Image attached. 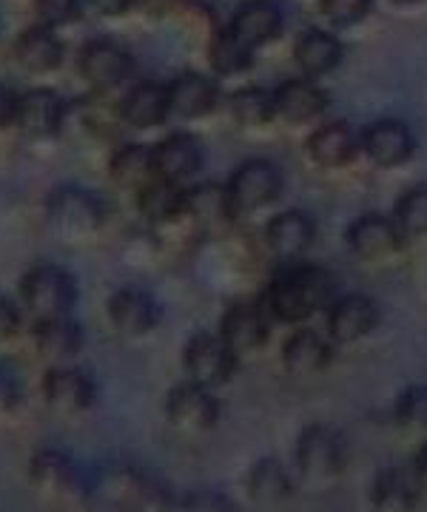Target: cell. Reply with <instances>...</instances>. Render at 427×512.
I'll list each match as a JSON object with an SVG mask.
<instances>
[{
  "mask_svg": "<svg viewBox=\"0 0 427 512\" xmlns=\"http://www.w3.org/2000/svg\"><path fill=\"white\" fill-rule=\"evenodd\" d=\"M331 302H334V276L311 262H294L271 279V285L265 288L262 308L274 322L302 325Z\"/></svg>",
  "mask_w": 427,
  "mask_h": 512,
  "instance_id": "cell-1",
  "label": "cell"
},
{
  "mask_svg": "<svg viewBox=\"0 0 427 512\" xmlns=\"http://www.w3.org/2000/svg\"><path fill=\"white\" fill-rule=\"evenodd\" d=\"M46 225L57 239L69 245H83L103 234L109 222V208L100 194L86 185H57L46 197Z\"/></svg>",
  "mask_w": 427,
  "mask_h": 512,
  "instance_id": "cell-2",
  "label": "cell"
},
{
  "mask_svg": "<svg viewBox=\"0 0 427 512\" xmlns=\"http://www.w3.org/2000/svg\"><path fill=\"white\" fill-rule=\"evenodd\" d=\"M29 487L38 498L55 504V507H77L89 504L94 495V481L75 458L55 447H43L26 464Z\"/></svg>",
  "mask_w": 427,
  "mask_h": 512,
  "instance_id": "cell-3",
  "label": "cell"
},
{
  "mask_svg": "<svg viewBox=\"0 0 427 512\" xmlns=\"http://www.w3.org/2000/svg\"><path fill=\"white\" fill-rule=\"evenodd\" d=\"M18 299L23 313L32 322H46V319H63L75 313L80 288L72 271L55 262H40L32 265L18 282Z\"/></svg>",
  "mask_w": 427,
  "mask_h": 512,
  "instance_id": "cell-4",
  "label": "cell"
},
{
  "mask_svg": "<svg viewBox=\"0 0 427 512\" xmlns=\"http://www.w3.org/2000/svg\"><path fill=\"white\" fill-rule=\"evenodd\" d=\"M299 476L311 484L336 481L351 464V444L334 424H308L294 447Z\"/></svg>",
  "mask_w": 427,
  "mask_h": 512,
  "instance_id": "cell-5",
  "label": "cell"
},
{
  "mask_svg": "<svg viewBox=\"0 0 427 512\" xmlns=\"http://www.w3.org/2000/svg\"><path fill=\"white\" fill-rule=\"evenodd\" d=\"M77 74L97 94H109L129 86L134 74V55L114 37H89L77 49Z\"/></svg>",
  "mask_w": 427,
  "mask_h": 512,
  "instance_id": "cell-6",
  "label": "cell"
},
{
  "mask_svg": "<svg viewBox=\"0 0 427 512\" xmlns=\"http://www.w3.org/2000/svg\"><path fill=\"white\" fill-rule=\"evenodd\" d=\"M40 399L46 404V410L60 419H83L97 407L100 390H97L92 373H86L75 362V365L49 367L43 373Z\"/></svg>",
  "mask_w": 427,
  "mask_h": 512,
  "instance_id": "cell-7",
  "label": "cell"
},
{
  "mask_svg": "<svg viewBox=\"0 0 427 512\" xmlns=\"http://www.w3.org/2000/svg\"><path fill=\"white\" fill-rule=\"evenodd\" d=\"M180 365H183L186 379L217 390V387H223V384L234 379L237 365H240V356L225 345V339L220 333L197 330V333L188 336L186 345H183Z\"/></svg>",
  "mask_w": 427,
  "mask_h": 512,
  "instance_id": "cell-8",
  "label": "cell"
},
{
  "mask_svg": "<svg viewBox=\"0 0 427 512\" xmlns=\"http://www.w3.org/2000/svg\"><path fill=\"white\" fill-rule=\"evenodd\" d=\"M285 188V177L271 160H245L234 168L231 180L225 183L228 205L234 220L257 214L265 205L279 200Z\"/></svg>",
  "mask_w": 427,
  "mask_h": 512,
  "instance_id": "cell-9",
  "label": "cell"
},
{
  "mask_svg": "<svg viewBox=\"0 0 427 512\" xmlns=\"http://www.w3.org/2000/svg\"><path fill=\"white\" fill-rule=\"evenodd\" d=\"M163 416L168 427L183 436H203L220 424V399L211 387L183 379L174 384L163 399Z\"/></svg>",
  "mask_w": 427,
  "mask_h": 512,
  "instance_id": "cell-10",
  "label": "cell"
},
{
  "mask_svg": "<svg viewBox=\"0 0 427 512\" xmlns=\"http://www.w3.org/2000/svg\"><path fill=\"white\" fill-rule=\"evenodd\" d=\"M106 319L109 328L123 339H146L163 322V305L160 299L140 285H123L109 296L106 302Z\"/></svg>",
  "mask_w": 427,
  "mask_h": 512,
  "instance_id": "cell-11",
  "label": "cell"
},
{
  "mask_svg": "<svg viewBox=\"0 0 427 512\" xmlns=\"http://www.w3.org/2000/svg\"><path fill=\"white\" fill-rule=\"evenodd\" d=\"M69 123V103L55 89H29L18 97L15 128L32 143H52Z\"/></svg>",
  "mask_w": 427,
  "mask_h": 512,
  "instance_id": "cell-12",
  "label": "cell"
},
{
  "mask_svg": "<svg viewBox=\"0 0 427 512\" xmlns=\"http://www.w3.org/2000/svg\"><path fill=\"white\" fill-rule=\"evenodd\" d=\"M117 120L131 131H157L171 120L168 83L137 80L129 83L117 100Z\"/></svg>",
  "mask_w": 427,
  "mask_h": 512,
  "instance_id": "cell-13",
  "label": "cell"
},
{
  "mask_svg": "<svg viewBox=\"0 0 427 512\" xmlns=\"http://www.w3.org/2000/svg\"><path fill=\"white\" fill-rule=\"evenodd\" d=\"M151 148H154V171H157V177H163L168 183L188 188L203 174L205 148L194 134L174 131Z\"/></svg>",
  "mask_w": 427,
  "mask_h": 512,
  "instance_id": "cell-14",
  "label": "cell"
},
{
  "mask_svg": "<svg viewBox=\"0 0 427 512\" xmlns=\"http://www.w3.org/2000/svg\"><path fill=\"white\" fill-rule=\"evenodd\" d=\"M425 498V487L416 476L413 464H390L382 467L368 484V507L371 512H416Z\"/></svg>",
  "mask_w": 427,
  "mask_h": 512,
  "instance_id": "cell-15",
  "label": "cell"
},
{
  "mask_svg": "<svg viewBox=\"0 0 427 512\" xmlns=\"http://www.w3.org/2000/svg\"><path fill=\"white\" fill-rule=\"evenodd\" d=\"M416 137L408 123L396 117H382L359 131V154H365L379 168H399L413 157Z\"/></svg>",
  "mask_w": 427,
  "mask_h": 512,
  "instance_id": "cell-16",
  "label": "cell"
},
{
  "mask_svg": "<svg viewBox=\"0 0 427 512\" xmlns=\"http://www.w3.org/2000/svg\"><path fill=\"white\" fill-rule=\"evenodd\" d=\"M168 100H171V117L197 123V120L211 117L223 106V92L214 77L200 72H183L168 83Z\"/></svg>",
  "mask_w": 427,
  "mask_h": 512,
  "instance_id": "cell-17",
  "label": "cell"
},
{
  "mask_svg": "<svg viewBox=\"0 0 427 512\" xmlns=\"http://www.w3.org/2000/svg\"><path fill=\"white\" fill-rule=\"evenodd\" d=\"M271 103H274V120L285 126H308L325 114L331 100L322 86H316V80L294 77L271 92Z\"/></svg>",
  "mask_w": 427,
  "mask_h": 512,
  "instance_id": "cell-18",
  "label": "cell"
},
{
  "mask_svg": "<svg viewBox=\"0 0 427 512\" xmlns=\"http://www.w3.org/2000/svg\"><path fill=\"white\" fill-rule=\"evenodd\" d=\"M32 345L49 367L75 365L86 350V330L75 316L32 322Z\"/></svg>",
  "mask_w": 427,
  "mask_h": 512,
  "instance_id": "cell-19",
  "label": "cell"
},
{
  "mask_svg": "<svg viewBox=\"0 0 427 512\" xmlns=\"http://www.w3.org/2000/svg\"><path fill=\"white\" fill-rule=\"evenodd\" d=\"M345 242L359 259H388L399 254L405 248L408 237L402 234V228L396 225L393 217L385 214H365L359 220L351 222V228L345 231Z\"/></svg>",
  "mask_w": 427,
  "mask_h": 512,
  "instance_id": "cell-20",
  "label": "cell"
},
{
  "mask_svg": "<svg viewBox=\"0 0 427 512\" xmlns=\"http://www.w3.org/2000/svg\"><path fill=\"white\" fill-rule=\"evenodd\" d=\"M220 336L225 339V345L234 350L237 356H251L268 345V336H271V316L262 305L254 302H240V305H231L225 311L223 322H220Z\"/></svg>",
  "mask_w": 427,
  "mask_h": 512,
  "instance_id": "cell-21",
  "label": "cell"
},
{
  "mask_svg": "<svg viewBox=\"0 0 427 512\" xmlns=\"http://www.w3.org/2000/svg\"><path fill=\"white\" fill-rule=\"evenodd\" d=\"M379 325V308L365 293H348L331 302L328 308V333L336 345H351L371 336Z\"/></svg>",
  "mask_w": 427,
  "mask_h": 512,
  "instance_id": "cell-22",
  "label": "cell"
},
{
  "mask_svg": "<svg viewBox=\"0 0 427 512\" xmlns=\"http://www.w3.org/2000/svg\"><path fill=\"white\" fill-rule=\"evenodd\" d=\"M12 57L26 74L46 77V74H55L63 66L66 46H63V40L55 29L35 23V26L20 32L15 46H12Z\"/></svg>",
  "mask_w": 427,
  "mask_h": 512,
  "instance_id": "cell-23",
  "label": "cell"
},
{
  "mask_svg": "<svg viewBox=\"0 0 427 512\" xmlns=\"http://www.w3.org/2000/svg\"><path fill=\"white\" fill-rule=\"evenodd\" d=\"M228 29L245 40L254 52L274 43L285 29V12L277 0H242L228 20Z\"/></svg>",
  "mask_w": 427,
  "mask_h": 512,
  "instance_id": "cell-24",
  "label": "cell"
},
{
  "mask_svg": "<svg viewBox=\"0 0 427 512\" xmlns=\"http://www.w3.org/2000/svg\"><path fill=\"white\" fill-rule=\"evenodd\" d=\"M242 490L248 495V501L257 504V507H279V504L294 498L297 481L279 458L265 456L248 467Z\"/></svg>",
  "mask_w": 427,
  "mask_h": 512,
  "instance_id": "cell-25",
  "label": "cell"
},
{
  "mask_svg": "<svg viewBox=\"0 0 427 512\" xmlns=\"http://www.w3.org/2000/svg\"><path fill=\"white\" fill-rule=\"evenodd\" d=\"M134 205L140 220H146L154 228H171L183 225L186 220V188L154 177L140 191H134Z\"/></svg>",
  "mask_w": 427,
  "mask_h": 512,
  "instance_id": "cell-26",
  "label": "cell"
},
{
  "mask_svg": "<svg viewBox=\"0 0 427 512\" xmlns=\"http://www.w3.org/2000/svg\"><path fill=\"white\" fill-rule=\"evenodd\" d=\"M334 362V342L311 328L294 330L282 345V365L291 376H319Z\"/></svg>",
  "mask_w": 427,
  "mask_h": 512,
  "instance_id": "cell-27",
  "label": "cell"
},
{
  "mask_svg": "<svg viewBox=\"0 0 427 512\" xmlns=\"http://www.w3.org/2000/svg\"><path fill=\"white\" fill-rule=\"evenodd\" d=\"M305 148L319 168H345L359 154V131L345 120H331L311 131Z\"/></svg>",
  "mask_w": 427,
  "mask_h": 512,
  "instance_id": "cell-28",
  "label": "cell"
},
{
  "mask_svg": "<svg viewBox=\"0 0 427 512\" xmlns=\"http://www.w3.org/2000/svg\"><path fill=\"white\" fill-rule=\"evenodd\" d=\"M314 239L316 222L311 220V214H305L299 208L279 211L265 225V242L282 259H297V256H302L314 245Z\"/></svg>",
  "mask_w": 427,
  "mask_h": 512,
  "instance_id": "cell-29",
  "label": "cell"
},
{
  "mask_svg": "<svg viewBox=\"0 0 427 512\" xmlns=\"http://www.w3.org/2000/svg\"><path fill=\"white\" fill-rule=\"evenodd\" d=\"M342 55H345V49H342L339 37L325 29H316V26L299 32L294 40V60L299 63L302 74L311 80H319V77L334 72L342 63Z\"/></svg>",
  "mask_w": 427,
  "mask_h": 512,
  "instance_id": "cell-30",
  "label": "cell"
},
{
  "mask_svg": "<svg viewBox=\"0 0 427 512\" xmlns=\"http://www.w3.org/2000/svg\"><path fill=\"white\" fill-rule=\"evenodd\" d=\"M186 220L194 228H225L231 225L234 214L228 205L225 185L194 183L186 188Z\"/></svg>",
  "mask_w": 427,
  "mask_h": 512,
  "instance_id": "cell-31",
  "label": "cell"
},
{
  "mask_svg": "<svg viewBox=\"0 0 427 512\" xmlns=\"http://www.w3.org/2000/svg\"><path fill=\"white\" fill-rule=\"evenodd\" d=\"M109 177L123 191H140L157 177L154 171V148L143 143H126L109 157Z\"/></svg>",
  "mask_w": 427,
  "mask_h": 512,
  "instance_id": "cell-32",
  "label": "cell"
},
{
  "mask_svg": "<svg viewBox=\"0 0 427 512\" xmlns=\"http://www.w3.org/2000/svg\"><path fill=\"white\" fill-rule=\"evenodd\" d=\"M254 57L257 52L234 35L225 23L223 29H217L211 43H208V63L217 77H237V74H245L251 66H254Z\"/></svg>",
  "mask_w": 427,
  "mask_h": 512,
  "instance_id": "cell-33",
  "label": "cell"
},
{
  "mask_svg": "<svg viewBox=\"0 0 427 512\" xmlns=\"http://www.w3.org/2000/svg\"><path fill=\"white\" fill-rule=\"evenodd\" d=\"M225 109L231 114V120L242 128H260L268 126L274 120L271 92H262L260 86L237 89V92L225 100Z\"/></svg>",
  "mask_w": 427,
  "mask_h": 512,
  "instance_id": "cell-34",
  "label": "cell"
},
{
  "mask_svg": "<svg viewBox=\"0 0 427 512\" xmlns=\"http://www.w3.org/2000/svg\"><path fill=\"white\" fill-rule=\"evenodd\" d=\"M393 220L408 239L427 237V185L410 188L399 197L396 208H393Z\"/></svg>",
  "mask_w": 427,
  "mask_h": 512,
  "instance_id": "cell-35",
  "label": "cell"
},
{
  "mask_svg": "<svg viewBox=\"0 0 427 512\" xmlns=\"http://www.w3.org/2000/svg\"><path fill=\"white\" fill-rule=\"evenodd\" d=\"M393 416L410 433H425L427 436V384L405 387L393 404Z\"/></svg>",
  "mask_w": 427,
  "mask_h": 512,
  "instance_id": "cell-36",
  "label": "cell"
},
{
  "mask_svg": "<svg viewBox=\"0 0 427 512\" xmlns=\"http://www.w3.org/2000/svg\"><path fill=\"white\" fill-rule=\"evenodd\" d=\"M86 9L83 0H35L32 3V12H35V23L40 26H49V29H63V26H72L75 20H80Z\"/></svg>",
  "mask_w": 427,
  "mask_h": 512,
  "instance_id": "cell-37",
  "label": "cell"
},
{
  "mask_svg": "<svg viewBox=\"0 0 427 512\" xmlns=\"http://www.w3.org/2000/svg\"><path fill=\"white\" fill-rule=\"evenodd\" d=\"M373 0H319V12L339 29L356 26L371 15Z\"/></svg>",
  "mask_w": 427,
  "mask_h": 512,
  "instance_id": "cell-38",
  "label": "cell"
},
{
  "mask_svg": "<svg viewBox=\"0 0 427 512\" xmlns=\"http://www.w3.org/2000/svg\"><path fill=\"white\" fill-rule=\"evenodd\" d=\"M23 410V384L20 376L9 365L0 362V424L18 419Z\"/></svg>",
  "mask_w": 427,
  "mask_h": 512,
  "instance_id": "cell-39",
  "label": "cell"
},
{
  "mask_svg": "<svg viewBox=\"0 0 427 512\" xmlns=\"http://www.w3.org/2000/svg\"><path fill=\"white\" fill-rule=\"evenodd\" d=\"M23 333V308L0 296V350L15 348Z\"/></svg>",
  "mask_w": 427,
  "mask_h": 512,
  "instance_id": "cell-40",
  "label": "cell"
},
{
  "mask_svg": "<svg viewBox=\"0 0 427 512\" xmlns=\"http://www.w3.org/2000/svg\"><path fill=\"white\" fill-rule=\"evenodd\" d=\"M177 512H237L228 495L214 490H197V493L180 495V510Z\"/></svg>",
  "mask_w": 427,
  "mask_h": 512,
  "instance_id": "cell-41",
  "label": "cell"
},
{
  "mask_svg": "<svg viewBox=\"0 0 427 512\" xmlns=\"http://www.w3.org/2000/svg\"><path fill=\"white\" fill-rule=\"evenodd\" d=\"M83 3L89 12L100 15V18H123L134 9L137 0H83Z\"/></svg>",
  "mask_w": 427,
  "mask_h": 512,
  "instance_id": "cell-42",
  "label": "cell"
},
{
  "mask_svg": "<svg viewBox=\"0 0 427 512\" xmlns=\"http://www.w3.org/2000/svg\"><path fill=\"white\" fill-rule=\"evenodd\" d=\"M18 97L15 89H9L6 83H0V131L15 128V117H18Z\"/></svg>",
  "mask_w": 427,
  "mask_h": 512,
  "instance_id": "cell-43",
  "label": "cell"
},
{
  "mask_svg": "<svg viewBox=\"0 0 427 512\" xmlns=\"http://www.w3.org/2000/svg\"><path fill=\"white\" fill-rule=\"evenodd\" d=\"M183 3H186V0H137L134 9H140V12L149 15V18H168V15H174Z\"/></svg>",
  "mask_w": 427,
  "mask_h": 512,
  "instance_id": "cell-44",
  "label": "cell"
},
{
  "mask_svg": "<svg viewBox=\"0 0 427 512\" xmlns=\"http://www.w3.org/2000/svg\"><path fill=\"white\" fill-rule=\"evenodd\" d=\"M413 470H416V476L422 481V487H425L427 493V441L419 447V453L413 458Z\"/></svg>",
  "mask_w": 427,
  "mask_h": 512,
  "instance_id": "cell-45",
  "label": "cell"
},
{
  "mask_svg": "<svg viewBox=\"0 0 427 512\" xmlns=\"http://www.w3.org/2000/svg\"><path fill=\"white\" fill-rule=\"evenodd\" d=\"M393 3H402V6H410V3H419V0H393Z\"/></svg>",
  "mask_w": 427,
  "mask_h": 512,
  "instance_id": "cell-46",
  "label": "cell"
}]
</instances>
